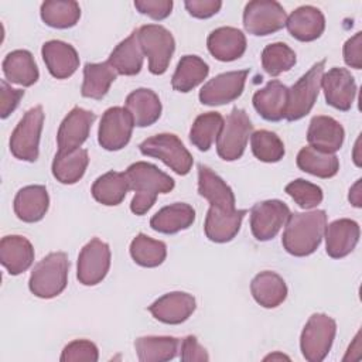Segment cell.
I'll list each match as a JSON object with an SVG mask.
<instances>
[{"label": "cell", "instance_id": "1", "mask_svg": "<svg viewBox=\"0 0 362 362\" xmlns=\"http://www.w3.org/2000/svg\"><path fill=\"white\" fill-rule=\"evenodd\" d=\"M327 226V214L322 209L290 214L281 238L287 253L304 257L317 250Z\"/></svg>", "mask_w": 362, "mask_h": 362}, {"label": "cell", "instance_id": "2", "mask_svg": "<svg viewBox=\"0 0 362 362\" xmlns=\"http://www.w3.org/2000/svg\"><path fill=\"white\" fill-rule=\"evenodd\" d=\"M124 173L130 189L136 192L130 204V209L136 215H144L156 204L158 194H167L175 185L168 174L146 161L133 163Z\"/></svg>", "mask_w": 362, "mask_h": 362}, {"label": "cell", "instance_id": "3", "mask_svg": "<svg viewBox=\"0 0 362 362\" xmlns=\"http://www.w3.org/2000/svg\"><path fill=\"white\" fill-rule=\"evenodd\" d=\"M69 260L64 252H52L40 260L30 276V291L40 298H52L61 294L68 283Z\"/></svg>", "mask_w": 362, "mask_h": 362}, {"label": "cell", "instance_id": "4", "mask_svg": "<svg viewBox=\"0 0 362 362\" xmlns=\"http://www.w3.org/2000/svg\"><path fill=\"white\" fill-rule=\"evenodd\" d=\"M141 154L161 160L178 175H187L192 167V156L182 141L173 133H160L140 143Z\"/></svg>", "mask_w": 362, "mask_h": 362}, {"label": "cell", "instance_id": "5", "mask_svg": "<svg viewBox=\"0 0 362 362\" xmlns=\"http://www.w3.org/2000/svg\"><path fill=\"white\" fill-rule=\"evenodd\" d=\"M143 54L148 58V71L153 75H163L175 51L173 34L163 25L146 24L137 30Z\"/></svg>", "mask_w": 362, "mask_h": 362}, {"label": "cell", "instance_id": "6", "mask_svg": "<svg viewBox=\"0 0 362 362\" xmlns=\"http://www.w3.org/2000/svg\"><path fill=\"white\" fill-rule=\"evenodd\" d=\"M325 59L314 64L290 89H288V102L284 119L288 122H296L307 116L321 89V79L324 75Z\"/></svg>", "mask_w": 362, "mask_h": 362}, {"label": "cell", "instance_id": "7", "mask_svg": "<svg viewBox=\"0 0 362 362\" xmlns=\"http://www.w3.org/2000/svg\"><path fill=\"white\" fill-rule=\"evenodd\" d=\"M337 332V322L327 314H313L305 322L300 349L308 362H320L328 355Z\"/></svg>", "mask_w": 362, "mask_h": 362}, {"label": "cell", "instance_id": "8", "mask_svg": "<svg viewBox=\"0 0 362 362\" xmlns=\"http://www.w3.org/2000/svg\"><path fill=\"white\" fill-rule=\"evenodd\" d=\"M253 126L243 109L233 107L216 139L218 156L225 161H235L245 153Z\"/></svg>", "mask_w": 362, "mask_h": 362}, {"label": "cell", "instance_id": "9", "mask_svg": "<svg viewBox=\"0 0 362 362\" xmlns=\"http://www.w3.org/2000/svg\"><path fill=\"white\" fill-rule=\"evenodd\" d=\"M44 124L42 106H34L25 112L10 137L11 154L23 161L34 163L38 158L40 137Z\"/></svg>", "mask_w": 362, "mask_h": 362}, {"label": "cell", "instance_id": "10", "mask_svg": "<svg viewBox=\"0 0 362 362\" xmlns=\"http://www.w3.org/2000/svg\"><path fill=\"white\" fill-rule=\"evenodd\" d=\"M287 14L274 0H253L245 6L243 27L252 35H269L286 25Z\"/></svg>", "mask_w": 362, "mask_h": 362}, {"label": "cell", "instance_id": "11", "mask_svg": "<svg viewBox=\"0 0 362 362\" xmlns=\"http://www.w3.org/2000/svg\"><path fill=\"white\" fill-rule=\"evenodd\" d=\"M110 267L109 245L98 238L90 239L79 252L76 277L83 286L100 283Z\"/></svg>", "mask_w": 362, "mask_h": 362}, {"label": "cell", "instance_id": "12", "mask_svg": "<svg viewBox=\"0 0 362 362\" xmlns=\"http://www.w3.org/2000/svg\"><path fill=\"white\" fill-rule=\"evenodd\" d=\"M133 127V119L126 107H109L102 115L98 141L107 151L122 150L130 141Z\"/></svg>", "mask_w": 362, "mask_h": 362}, {"label": "cell", "instance_id": "13", "mask_svg": "<svg viewBox=\"0 0 362 362\" xmlns=\"http://www.w3.org/2000/svg\"><path fill=\"white\" fill-rule=\"evenodd\" d=\"M290 208L280 199L257 202L250 209V229L253 236L266 242L273 239L290 216Z\"/></svg>", "mask_w": 362, "mask_h": 362}, {"label": "cell", "instance_id": "14", "mask_svg": "<svg viewBox=\"0 0 362 362\" xmlns=\"http://www.w3.org/2000/svg\"><path fill=\"white\" fill-rule=\"evenodd\" d=\"M247 74V69H242L216 75L199 90V102L206 106H219L238 99L243 92Z\"/></svg>", "mask_w": 362, "mask_h": 362}, {"label": "cell", "instance_id": "15", "mask_svg": "<svg viewBox=\"0 0 362 362\" xmlns=\"http://www.w3.org/2000/svg\"><path fill=\"white\" fill-rule=\"evenodd\" d=\"M96 115L90 110L75 106L61 122L57 133V144L59 153L81 148L89 136Z\"/></svg>", "mask_w": 362, "mask_h": 362}, {"label": "cell", "instance_id": "16", "mask_svg": "<svg viewBox=\"0 0 362 362\" xmlns=\"http://www.w3.org/2000/svg\"><path fill=\"white\" fill-rule=\"evenodd\" d=\"M321 88L329 106L342 112L351 109L356 95V83L348 69L338 66L331 68L322 75Z\"/></svg>", "mask_w": 362, "mask_h": 362}, {"label": "cell", "instance_id": "17", "mask_svg": "<svg viewBox=\"0 0 362 362\" xmlns=\"http://www.w3.org/2000/svg\"><path fill=\"white\" fill-rule=\"evenodd\" d=\"M195 307L197 303L192 294L184 291H171L157 298L151 305H148L147 310L160 322L177 325L187 321L195 311Z\"/></svg>", "mask_w": 362, "mask_h": 362}, {"label": "cell", "instance_id": "18", "mask_svg": "<svg viewBox=\"0 0 362 362\" xmlns=\"http://www.w3.org/2000/svg\"><path fill=\"white\" fill-rule=\"evenodd\" d=\"M247 212V209L225 211L211 205L204 223L206 238L215 243H226L232 240L238 235L242 221Z\"/></svg>", "mask_w": 362, "mask_h": 362}, {"label": "cell", "instance_id": "19", "mask_svg": "<svg viewBox=\"0 0 362 362\" xmlns=\"http://www.w3.org/2000/svg\"><path fill=\"white\" fill-rule=\"evenodd\" d=\"M359 225L348 218H341L325 226V250L332 259L348 256L359 242Z\"/></svg>", "mask_w": 362, "mask_h": 362}, {"label": "cell", "instance_id": "20", "mask_svg": "<svg viewBox=\"0 0 362 362\" xmlns=\"http://www.w3.org/2000/svg\"><path fill=\"white\" fill-rule=\"evenodd\" d=\"M41 54L48 72L57 79L72 76L79 66L78 52L68 42L59 40L47 41L41 48Z\"/></svg>", "mask_w": 362, "mask_h": 362}, {"label": "cell", "instance_id": "21", "mask_svg": "<svg viewBox=\"0 0 362 362\" xmlns=\"http://www.w3.org/2000/svg\"><path fill=\"white\" fill-rule=\"evenodd\" d=\"M256 112L267 122H279L286 116L288 102V88L280 81L273 79L253 95Z\"/></svg>", "mask_w": 362, "mask_h": 362}, {"label": "cell", "instance_id": "22", "mask_svg": "<svg viewBox=\"0 0 362 362\" xmlns=\"http://www.w3.org/2000/svg\"><path fill=\"white\" fill-rule=\"evenodd\" d=\"M344 137L345 132L342 124L331 116H314L307 130L308 146L325 153L335 154V151L341 148Z\"/></svg>", "mask_w": 362, "mask_h": 362}, {"label": "cell", "instance_id": "23", "mask_svg": "<svg viewBox=\"0 0 362 362\" xmlns=\"http://www.w3.org/2000/svg\"><path fill=\"white\" fill-rule=\"evenodd\" d=\"M286 27L296 40L310 42L320 38L324 33L325 17L314 6H300L287 17Z\"/></svg>", "mask_w": 362, "mask_h": 362}, {"label": "cell", "instance_id": "24", "mask_svg": "<svg viewBox=\"0 0 362 362\" xmlns=\"http://www.w3.org/2000/svg\"><path fill=\"white\" fill-rule=\"evenodd\" d=\"M206 45L215 59L230 62L245 54L246 37L235 27H219L208 35Z\"/></svg>", "mask_w": 362, "mask_h": 362}, {"label": "cell", "instance_id": "25", "mask_svg": "<svg viewBox=\"0 0 362 362\" xmlns=\"http://www.w3.org/2000/svg\"><path fill=\"white\" fill-rule=\"evenodd\" d=\"M0 262L11 276L24 273L34 262L31 242L20 235L4 236L0 240Z\"/></svg>", "mask_w": 362, "mask_h": 362}, {"label": "cell", "instance_id": "26", "mask_svg": "<svg viewBox=\"0 0 362 362\" xmlns=\"http://www.w3.org/2000/svg\"><path fill=\"white\" fill-rule=\"evenodd\" d=\"M198 194L212 206H218L225 211L236 209V199L232 188L209 167L202 164L198 165Z\"/></svg>", "mask_w": 362, "mask_h": 362}, {"label": "cell", "instance_id": "27", "mask_svg": "<svg viewBox=\"0 0 362 362\" xmlns=\"http://www.w3.org/2000/svg\"><path fill=\"white\" fill-rule=\"evenodd\" d=\"M126 110L137 127L151 126L161 116V102L158 95L147 88H139L130 92L124 102Z\"/></svg>", "mask_w": 362, "mask_h": 362}, {"label": "cell", "instance_id": "28", "mask_svg": "<svg viewBox=\"0 0 362 362\" xmlns=\"http://www.w3.org/2000/svg\"><path fill=\"white\" fill-rule=\"evenodd\" d=\"M14 214L23 222H38L49 206V197L44 185H27L14 197Z\"/></svg>", "mask_w": 362, "mask_h": 362}, {"label": "cell", "instance_id": "29", "mask_svg": "<svg viewBox=\"0 0 362 362\" xmlns=\"http://www.w3.org/2000/svg\"><path fill=\"white\" fill-rule=\"evenodd\" d=\"M250 291L255 301L264 308H276L287 297L286 281L280 274L270 270L260 272L253 277Z\"/></svg>", "mask_w": 362, "mask_h": 362}, {"label": "cell", "instance_id": "30", "mask_svg": "<svg viewBox=\"0 0 362 362\" xmlns=\"http://www.w3.org/2000/svg\"><path fill=\"white\" fill-rule=\"evenodd\" d=\"M195 221V209L185 202H175L161 208L150 219V226L156 232L173 235L188 229Z\"/></svg>", "mask_w": 362, "mask_h": 362}, {"label": "cell", "instance_id": "31", "mask_svg": "<svg viewBox=\"0 0 362 362\" xmlns=\"http://www.w3.org/2000/svg\"><path fill=\"white\" fill-rule=\"evenodd\" d=\"M143 49L139 41L137 30H134L127 38L119 42L109 55L107 62L120 75L133 76L141 71L143 66Z\"/></svg>", "mask_w": 362, "mask_h": 362}, {"label": "cell", "instance_id": "32", "mask_svg": "<svg viewBox=\"0 0 362 362\" xmlns=\"http://www.w3.org/2000/svg\"><path fill=\"white\" fill-rule=\"evenodd\" d=\"M3 72L8 82L21 86H31L38 81L40 72L34 57L27 49H16L3 59Z\"/></svg>", "mask_w": 362, "mask_h": 362}, {"label": "cell", "instance_id": "33", "mask_svg": "<svg viewBox=\"0 0 362 362\" xmlns=\"http://www.w3.org/2000/svg\"><path fill=\"white\" fill-rule=\"evenodd\" d=\"M180 339L174 337H140L134 342L136 354L141 362H163L174 359L180 351Z\"/></svg>", "mask_w": 362, "mask_h": 362}, {"label": "cell", "instance_id": "34", "mask_svg": "<svg viewBox=\"0 0 362 362\" xmlns=\"http://www.w3.org/2000/svg\"><path fill=\"white\" fill-rule=\"evenodd\" d=\"M129 189L130 185L126 173L109 171L96 178L90 192L99 204L106 206H115L124 199Z\"/></svg>", "mask_w": 362, "mask_h": 362}, {"label": "cell", "instance_id": "35", "mask_svg": "<svg viewBox=\"0 0 362 362\" xmlns=\"http://www.w3.org/2000/svg\"><path fill=\"white\" fill-rule=\"evenodd\" d=\"M89 164L88 151L85 148H76L66 153H57L52 161V175L61 184L78 182Z\"/></svg>", "mask_w": 362, "mask_h": 362}, {"label": "cell", "instance_id": "36", "mask_svg": "<svg viewBox=\"0 0 362 362\" xmlns=\"http://www.w3.org/2000/svg\"><path fill=\"white\" fill-rule=\"evenodd\" d=\"M209 66L198 55H184L171 78L173 89L178 92H189L197 88L208 76Z\"/></svg>", "mask_w": 362, "mask_h": 362}, {"label": "cell", "instance_id": "37", "mask_svg": "<svg viewBox=\"0 0 362 362\" xmlns=\"http://www.w3.org/2000/svg\"><path fill=\"white\" fill-rule=\"evenodd\" d=\"M296 161L300 170L320 178H331L339 170V160L334 153H325L311 146L303 147Z\"/></svg>", "mask_w": 362, "mask_h": 362}, {"label": "cell", "instance_id": "38", "mask_svg": "<svg viewBox=\"0 0 362 362\" xmlns=\"http://www.w3.org/2000/svg\"><path fill=\"white\" fill-rule=\"evenodd\" d=\"M116 76L117 72L107 61L100 64L88 62L83 68V82L81 88L82 96L90 99H102L107 93Z\"/></svg>", "mask_w": 362, "mask_h": 362}, {"label": "cell", "instance_id": "39", "mask_svg": "<svg viewBox=\"0 0 362 362\" xmlns=\"http://www.w3.org/2000/svg\"><path fill=\"white\" fill-rule=\"evenodd\" d=\"M41 18L52 28H71L81 17V7L72 0H48L41 4Z\"/></svg>", "mask_w": 362, "mask_h": 362}, {"label": "cell", "instance_id": "40", "mask_svg": "<svg viewBox=\"0 0 362 362\" xmlns=\"http://www.w3.org/2000/svg\"><path fill=\"white\" fill-rule=\"evenodd\" d=\"M223 117L218 112H208L199 115L189 130L191 143L201 151H208L212 143L218 139L222 126Z\"/></svg>", "mask_w": 362, "mask_h": 362}, {"label": "cell", "instance_id": "41", "mask_svg": "<svg viewBox=\"0 0 362 362\" xmlns=\"http://www.w3.org/2000/svg\"><path fill=\"white\" fill-rule=\"evenodd\" d=\"M130 256L139 266L157 267L165 260L167 246L140 232L130 243Z\"/></svg>", "mask_w": 362, "mask_h": 362}, {"label": "cell", "instance_id": "42", "mask_svg": "<svg viewBox=\"0 0 362 362\" xmlns=\"http://www.w3.org/2000/svg\"><path fill=\"white\" fill-rule=\"evenodd\" d=\"M250 147L253 156L263 163H277L286 153L281 139L270 130L253 132L250 134Z\"/></svg>", "mask_w": 362, "mask_h": 362}, {"label": "cell", "instance_id": "43", "mask_svg": "<svg viewBox=\"0 0 362 362\" xmlns=\"http://www.w3.org/2000/svg\"><path fill=\"white\" fill-rule=\"evenodd\" d=\"M296 52L284 42H273L262 52V66L270 76H277L296 65Z\"/></svg>", "mask_w": 362, "mask_h": 362}, {"label": "cell", "instance_id": "44", "mask_svg": "<svg viewBox=\"0 0 362 362\" xmlns=\"http://www.w3.org/2000/svg\"><path fill=\"white\" fill-rule=\"evenodd\" d=\"M284 191L294 199V202L303 209H311L318 206L322 202L324 194L321 187L305 181L303 178H297L288 182Z\"/></svg>", "mask_w": 362, "mask_h": 362}, {"label": "cell", "instance_id": "45", "mask_svg": "<svg viewBox=\"0 0 362 362\" xmlns=\"http://www.w3.org/2000/svg\"><path fill=\"white\" fill-rule=\"evenodd\" d=\"M59 359L62 362H96L99 359V351L88 339H75L64 348Z\"/></svg>", "mask_w": 362, "mask_h": 362}, {"label": "cell", "instance_id": "46", "mask_svg": "<svg viewBox=\"0 0 362 362\" xmlns=\"http://www.w3.org/2000/svg\"><path fill=\"white\" fill-rule=\"evenodd\" d=\"M134 7L153 20H164L171 14L173 1L171 0H136Z\"/></svg>", "mask_w": 362, "mask_h": 362}, {"label": "cell", "instance_id": "47", "mask_svg": "<svg viewBox=\"0 0 362 362\" xmlns=\"http://www.w3.org/2000/svg\"><path fill=\"white\" fill-rule=\"evenodd\" d=\"M24 96L23 89L11 88L4 79L0 82V117L6 119L16 110L20 99Z\"/></svg>", "mask_w": 362, "mask_h": 362}, {"label": "cell", "instance_id": "48", "mask_svg": "<svg viewBox=\"0 0 362 362\" xmlns=\"http://www.w3.org/2000/svg\"><path fill=\"white\" fill-rule=\"evenodd\" d=\"M180 358L184 362H194V361H208L209 355L206 349L198 342L197 337L187 335L180 342Z\"/></svg>", "mask_w": 362, "mask_h": 362}, {"label": "cell", "instance_id": "49", "mask_svg": "<svg viewBox=\"0 0 362 362\" xmlns=\"http://www.w3.org/2000/svg\"><path fill=\"white\" fill-rule=\"evenodd\" d=\"M184 6L192 17L209 18L221 10L222 1H219V0H187L184 3Z\"/></svg>", "mask_w": 362, "mask_h": 362}, {"label": "cell", "instance_id": "50", "mask_svg": "<svg viewBox=\"0 0 362 362\" xmlns=\"http://www.w3.org/2000/svg\"><path fill=\"white\" fill-rule=\"evenodd\" d=\"M344 61L348 66L362 68V33H356L344 44Z\"/></svg>", "mask_w": 362, "mask_h": 362}, {"label": "cell", "instance_id": "51", "mask_svg": "<svg viewBox=\"0 0 362 362\" xmlns=\"http://www.w3.org/2000/svg\"><path fill=\"white\" fill-rule=\"evenodd\" d=\"M361 181L362 180H358L349 189V201L356 208H361L362 206V194H361Z\"/></svg>", "mask_w": 362, "mask_h": 362}, {"label": "cell", "instance_id": "52", "mask_svg": "<svg viewBox=\"0 0 362 362\" xmlns=\"http://www.w3.org/2000/svg\"><path fill=\"white\" fill-rule=\"evenodd\" d=\"M269 359H272V361H276V359H288V356L276 352V354H272V355H269V356L264 358V361H269Z\"/></svg>", "mask_w": 362, "mask_h": 362}]
</instances>
